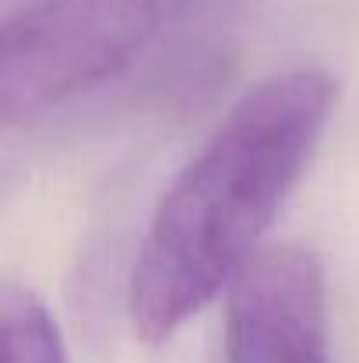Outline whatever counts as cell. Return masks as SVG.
<instances>
[{"label":"cell","instance_id":"6da1fadb","mask_svg":"<svg viewBox=\"0 0 359 363\" xmlns=\"http://www.w3.org/2000/svg\"><path fill=\"white\" fill-rule=\"evenodd\" d=\"M335 92L321 67L264 78L166 187L127 282L141 342L173 339L261 247L331 121Z\"/></svg>","mask_w":359,"mask_h":363},{"label":"cell","instance_id":"7a4b0ae2","mask_svg":"<svg viewBox=\"0 0 359 363\" xmlns=\"http://www.w3.org/2000/svg\"><path fill=\"white\" fill-rule=\"evenodd\" d=\"M159 28V0H39L0 21V130L130 67Z\"/></svg>","mask_w":359,"mask_h":363},{"label":"cell","instance_id":"3957f363","mask_svg":"<svg viewBox=\"0 0 359 363\" xmlns=\"http://www.w3.org/2000/svg\"><path fill=\"white\" fill-rule=\"evenodd\" d=\"M226 289L229 363H331L328 282L310 247H257Z\"/></svg>","mask_w":359,"mask_h":363},{"label":"cell","instance_id":"277c9868","mask_svg":"<svg viewBox=\"0 0 359 363\" xmlns=\"http://www.w3.org/2000/svg\"><path fill=\"white\" fill-rule=\"evenodd\" d=\"M0 363H67L53 311L18 279H0Z\"/></svg>","mask_w":359,"mask_h":363}]
</instances>
